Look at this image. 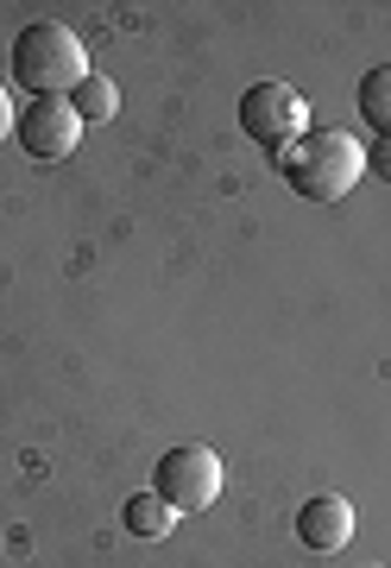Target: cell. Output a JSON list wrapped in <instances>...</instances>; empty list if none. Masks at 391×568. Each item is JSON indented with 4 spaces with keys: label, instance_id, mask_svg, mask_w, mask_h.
Here are the masks:
<instances>
[{
    "label": "cell",
    "instance_id": "obj_11",
    "mask_svg": "<svg viewBox=\"0 0 391 568\" xmlns=\"http://www.w3.org/2000/svg\"><path fill=\"white\" fill-rule=\"evenodd\" d=\"M13 133V102H7V89H0V140Z\"/></svg>",
    "mask_w": 391,
    "mask_h": 568
},
{
    "label": "cell",
    "instance_id": "obj_7",
    "mask_svg": "<svg viewBox=\"0 0 391 568\" xmlns=\"http://www.w3.org/2000/svg\"><path fill=\"white\" fill-rule=\"evenodd\" d=\"M360 121L379 133V140H391V63H372L367 77H360Z\"/></svg>",
    "mask_w": 391,
    "mask_h": 568
},
{
    "label": "cell",
    "instance_id": "obj_8",
    "mask_svg": "<svg viewBox=\"0 0 391 568\" xmlns=\"http://www.w3.org/2000/svg\"><path fill=\"white\" fill-rule=\"evenodd\" d=\"M121 525L133 530V537H145V544H158V537H171V525H177V511L158 499V493H133L121 506Z\"/></svg>",
    "mask_w": 391,
    "mask_h": 568
},
{
    "label": "cell",
    "instance_id": "obj_5",
    "mask_svg": "<svg viewBox=\"0 0 391 568\" xmlns=\"http://www.w3.org/2000/svg\"><path fill=\"white\" fill-rule=\"evenodd\" d=\"M13 140H20V152L32 164H63L76 152V140H83V121H76L70 95H39V102H25L13 114Z\"/></svg>",
    "mask_w": 391,
    "mask_h": 568
},
{
    "label": "cell",
    "instance_id": "obj_3",
    "mask_svg": "<svg viewBox=\"0 0 391 568\" xmlns=\"http://www.w3.org/2000/svg\"><path fill=\"white\" fill-rule=\"evenodd\" d=\"M152 493H158L171 511H208L222 499V455L203 448V443L165 448L158 467H152Z\"/></svg>",
    "mask_w": 391,
    "mask_h": 568
},
{
    "label": "cell",
    "instance_id": "obj_4",
    "mask_svg": "<svg viewBox=\"0 0 391 568\" xmlns=\"http://www.w3.org/2000/svg\"><path fill=\"white\" fill-rule=\"evenodd\" d=\"M240 126H247V140L285 152V145H297L309 133V102L290 82H253L240 95Z\"/></svg>",
    "mask_w": 391,
    "mask_h": 568
},
{
    "label": "cell",
    "instance_id": "obj_9",
    "mask_svg": "<svg viewBox=\"0 0 391 568\" xmlns=\"http://www.w3.org/2000/svg\"><path fill=\"white\" fill-rule=\"evenodd\" d=\"M70 108H76V121H114V108H121V89H114L102 70H89V77L70 89Z\"/></svg>",
    "mask_w": 391,
    "mask_h": 568
},
{
    "label": "cell",
    "instance_id": "obj_1",
    "mask_svg": "<svg viewBox=\"0 0 391 568\" xmlns=\"http://www.w3.org/2000/svg\"><path fill=\"white\" fill-rule=\"evenodd\" d=\"M278 171H285V183L303 196V203L329 209L367 178V152H360V140H348L341 126H309L297 145L278 152Z\"/></svg>",
    "mask_w": 391,
    "mask_h": 568
},
{
    "label": "cell",
    "instance_id": "obj_6",
    "mask_svg": "<svg viewBox=\"0 0 391 568\" xmlns=\"http://www.w3.org/2000/svg\"><path fill=\"white\" fill-rule=\"evenodd\" d=\"M297 537H303L316 556H335V549H348L353 537V506L348 499H303V511H297Z\"/></svg>",
    "mask_w": 391,
    "mask_h": 568
},
{
    "label": "cell",
    "instance_id": "obj_2",
    "mask_svg": "<svg viewBox=\"0 0 391 568\" xmlns=\"http://www.w3.org/2000/svg\"><path fill=\"white\" fill-rule=\"evenodd\" d=\"M7 63H13V82L32 89V102H39V95H63V89H76V82L89 77V51H83V39H76L63 20L20 26Z\"/></svg>",
    "mask_w": 391,
    "mask_h": 568
},
{
    "label": "cell",
    "instance_id": "obj_10",
    "mask_svg": "<svg viewBox=\"0 0 391 568\" xmlns=\"http://www.w3.org/2000/svg\"><path fill=\"white\" fill-rule=\"evenodd\" d=\"M367 171H379V178L391 183V140H379V145L367 152Z\"/></svg>",
    "mask_w": 391,
    "mask_h": 568
}]
</instances>
